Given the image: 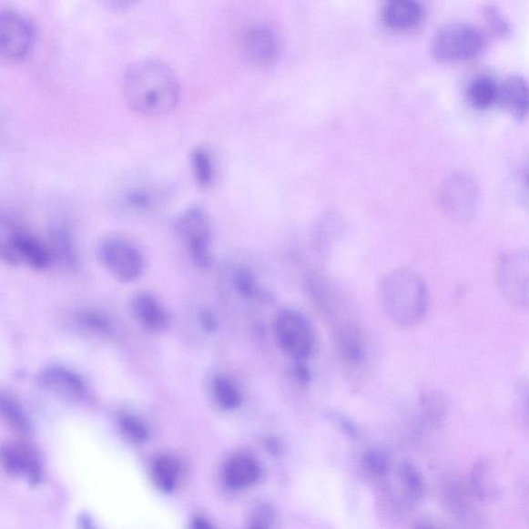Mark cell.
I'll return each mask as SVG.
<instances>
[{
  "label": "cell",
  "mask_w": 529,
  "mask_h": 529,
  "mask_svg": "<svg viewBox=\"0 0 529 529\" xmlns=\"http://www.w3.org/2000/svg\"><path fill=\"white\" fill-rule=\"evenodd\" d=\"M118 425L122 434L134 443L141 444L149 440V429L144 422L129 412H120Z\"/></svg>",
  "instance_id": "cell-26"
},
{
  "label": "cell",
  "mask_w": 529,
  "mask_h": 529,
  "mask_svg": "<svg viewBox=\"0 0 529 529\" xmlns=\"http://www.w3.org/2000/svg\"><path fill=\"white\" fill-rule=\"evenodd\" d=\"M176 229L187 244L196 264L209 266L211 260V224L209 214L201 207H190L176 220Z\"/></svg>",
  "instance_id": "cell-7"
},
{
  "label": "cell",
  "mask_w": 529,
  "mask_h": 529,
  "mask_svg": "<svg viewBox=\"0 0 529 529\" xmlns=\"http://www.w3.org/2000/svg\"><path fill=\"white\" fill-rule=\"evenodd\" d=\"M97 256L106 270L120 280L132 281L142 273L141 252L122 238H106L98 244Z\"/></svg>",
  "instance_id": "cell-8"
},
{
  "label": "cell",
  "mask_w": 529,
  "mask_h": 529,
  "mask_svg": "<svg viewBox=\"0 0 529 529\" xmlns=\"http://www.w3.org/2000/svg\"><path fill=\"white\" fill-rule=\"evenodd\" d=\"M488 467L485 464H480L478 470L474 472L473 483L474 489L483 496L490 494L489 490L492 489V482L489 481Z\"/></svg>",
  "instance_id": "cell-32"
},
{
  "label": "cell",
  "mask_w": 529,
  "mask_h": 529,
  "mask_svg": "<svg viewBox=\"0 0 529 529\" xmlns=\"http://www.w3.org/2000/svg\"><path fill=\"white\" fill-rule=\"evenodd\" d=\"M419 529H436V528H434L432 526H422Z\"/></svg>",
  "instance_id": "cell-35"
},
{
  "label": "cell",
  "mask_w": 529,
  "mask_h": 529,
  "mask_svg": "<svg viewBox=\"0 0 529 529\" xmlns=\"http://www.w3.org/2000/svg\"><path fill=\"white\" fill-rule=\"evenodd\" d=\"M127 101L147 117H163L178 106L181 88L178 76L163 60L147 58L127 68L124 79Z\"/></svg>",
  "instance_id": "cell-1"
},
{
  "label": "cell",
  "mask_w": 529,
  "mask_h": 529,
  "mask_svg": "<svg viewBox=\"0 0 529 529\" xmlns=\"http://www.w3.org/2000/svg\"><path fill=\"white\" fill-rule=\"evenodd\" d=\"M126 204L134 209H148L156 201V191L147 187H133L125 191Z\"/></svg>",
  "instance_id": "cell-28"
},
{
  "label": "cell",
  "mask_w": 529,
  "mask_h": 529,
  "mask_svg": "<svg viewBox=\"0 0 529 529\" xmlns=\"http://www.w3.org/2000/svg\"><path fill=\"white\" fill-rule=\"evenodd\" d=\"M364 464L368 473L374 477H382L388 471V458L380 450H371L367 452L364 456Z\"/></svg>",
  "instance_id": "cell-31"
},
{
  "label": "cell",
  "mask_w": 529,
  "mask_h": 529,
  "mask_svg": "<svg viewBox=\"0 0 529 529\" xmlns=\"http://www.w3.org/2000/svg\"><path fill=\"white\" fill-rule=\"evenodd\" d=\"M179 464L171 456L158 457L152 467L153 481L159 490L170 493L178 486L179 479Z\"/></svg>",
  "instance_id": "cell-20"
},
{
  "label": "cell",
  "mask_w": 529,
  "mask_h": 529,
  "mask_svg": "<svg viewBox=\"0 0 529 529\" xmlns=\"http://www.w3.org/2000/svg\"><path fill=\"white\" fill-rule=\"evenodd\" d=\"M191 166L197 182L202 188H209L216 178V165L212 153L205 148H197L191 155Z\"/></svg>",
  "instance_id": "cell-22"
},
{
  "label": "cell",
  "mask_w": 529,
  "mask_h": 529,
  "mask_svg": "<svg viewBox=\"0 0 529 529\" xmlns=\"http://www.w3.org/2000/svg\"><path fill=\"white\" fill-rule=\"evenodd\" d=\"M260 477L259 463L254 458L238 455L229 460L224 470L226 485L234 490L254 486Z\"/></svg>",
  "instance_id": "cell-15"
},
{
  "label": "cell",
  "mask_w": 529,
  "mask_h": 529,
  "mask_svg": "<svg viewBox=\"0 0 529 529\" xmlns=\"http://www.w3.org/2000/svg\"><path fill=\"white\" fill-rule=\"evenodd\" d=\"M442 209L447 217L458 224L471 222L479 209L480 189L471 175L452 174L443 183L440 195Z\"/></svg>",
  "instance_id": "cell-5"
},
{
  "label": "cell",
  "mask_w": 529,
  "mask_h": 529,
  "mask_svg": "<svg viewBox=\"0 0 529 529\" xmlns=\"http://www.w3.org/2000/svg\"><path fill=\"white\" fill-rule=\"evenodd\" d=\"M213 395L219 408L225 411H234L242 402L240 391L231 380L224 377H219L213 381Z\"/></svg>",
  "instance_id": "cell-23"
},
{
  "label": "cell",
  "mask_w": 529,
  "mask_h": 529,
  "mask_svg": "<svg viewBox=\"0 0 529 529\" xmlns=\"http://www.w3.org/2000/svg\"><path fill=\"white\" fill-rule=\"evenodd\" d=\"M420 409L428 421L440 424L446 419L448 404L446 398L438 391H428L421 395Z\"/></svg>",
  "instance_id": "cell-24"
},
{
  "label": "cell",
  "mask_w": 529,
  "mask_h": 529,
  "mask_svg": "<svg viewBox=\"0 0 529 529\" xmlns=\"http://www.w3.org/2000/svg\"><path fill=\"white\" fill-rule=\"evenodd\" d=\"M80 529H98L95 521L87 515V514H82L79 519Z\"/></svg>",
  "instance_id": "cell-34"
},
{
  "label": "cell",
  "mask_w": 529,
  "mask_h": 529,
  "mask_svg": "<svg viewBox=\"0 0 529 529\" xmlns=\"http://www.w3.org/2000/svg\"><path fill=\"white\" fill-rule=\"evenodd\" d=\"M38 381L50 393L68 402H83L89 395L86 381L78 372L64 365L46 367Z\"/></svg>",
  "instance_id": "cell-11"
},
{
  "label": "cell",
  "mask_w": 529,
  "mask_h": 529,
  "mask_svg": "<svg viewBox=\"0 0 529 529\" xmlns=\"http://www.w3.org/2000/svg\"><path fill=\"white\" fill-rule=\"evenodd\" d=\"M35 30L32 22L15 10H0V56L21 58L32 48Z\"/></svg>",
  "instance_id": "cell-9"
},
{
  "label": "cell",
  "mask_w": 529,
  "mask_h": 529,
  "mask_svg": "<svg viewBox=\"0 0 529 529\" xmlns=\"http://www.w3.org/2000/svg\"><path fill=\"white\" fill-rule=\"evenodd\" d=\"M0 464L15 477L36 484L42 479L40 459L25 444L7 443L0 446Z\"/></svg>",
  "instance_id": "cell-12"
},
{
  "label": "cell",
  "mask_w": 529,
  "mask_h": 529,
  "mask_svg": "<svg viewBox=\"0 0 529 529\" xmlns=\"http://www.w3.org/2000/svg\"><path fill=\"white\" fill-rule=\"evenodd\" d=\"M483 16L492 32L498 36H508L512 34L513 25L505 16L501 7L494 4H487L483 7Z\"/></svg>",
  "instance_id": "cell-27"
},
{
  "label": "cell",
  "mask_w": 529,
  "mask_h": 529,
  "mask_svg": "<svg viewBox=\"0 0 529 529\" xmlns=\"http://www.w3.org/2000/svg\"><path fill=\"white\" fill-rule=\"evenodd\" d=\"M424 18V6L415 0H392L383 5L381 10L382 22L396 32L415 29Z\"/></svg>",
  "instance_id": "cell-13"
},
{
  "label": "cell",
  "mask_w": 529,
  "mask_h": 529,
  "mask_svg": "<svg viewBox=\"0 0 529 529\" xmlns=\"http://www.w3.org/2000/svg\"><path fill=\"white\" fill-rule=\"evenodd\" d=\"M190 529H216L213 525L209 523V520L205 519L202 516H198L193 520L191 523Z\"/></svg>",
  "instance_id": "cell-33"
},
{
  "label": "cell",
  "mask_w": 529,
  "mask_h": 529,
  "mask_svg": "<svg viewBox=\"0 0 529 529\" xmlns=\"http://www.w3.org/2000/svg\"><path fill=\"white\" fill-rule=\"evenodd\" d=\"M275 512L271 505L259 504L252 509L248 524V529H273Z\"/></svg>",
  "instance_id": "cell-29"
},
{
  "label": "cell",
  "mask_w": 529,
  "mask_h": 529,
  "mask_svg": "<svg viewBox=\"0 0 529 529\" xmlns=\"http://www.w3.org/2000/svg\"><path fill=\"white\" fill-rule=\"evenodd\" d=\"M16 248L20 262H25L36 270H45L51 265L52 255L45 245L34 236L19 231Z\"/></svg>",
  "instance_id": "cell-17"
},
{
  "label": "cell",
  "mask_w": 529,
  "mask_h": 529,
  "mask_svg": "<svg viewBox=\"0 0 529 529\" xmlns=\"http://www.w3.org/2000/svg\"><path fill=\"white\" fill-rule=\"evenodd\" d=\"M398 475H400L406 494L412 501H419L423 497L425 493L424 481L415 465L408 462L402 463L398 469Z\"/></svg>",
  "instance_id": "cell-25"
},
{
  "label": "cell",
  "mask_w": 529,
  "mask_h": 529,
  "mask_svg": "<svg viewBox=\"0 0 529 529\" xmlns=\"http://www.w3.org/2000/svg\"><path fill=\"white\" fill-rule=\"evenodd\" d=\"M378 296L382 311L398 327L418 325L428 311L426 282L410 268H395L383 273L378 283Z\"/></svg>",
  "instance_id": "cell-2"
},
{
  "label": "cell",
  "mask_w": 529,
  "mask_h": 529,
  "mask_svg": "<svg viewBox=\"0 0 529 529\" xmlns=\"http://www.w3.org/2000/svg\"><path fill=\"white\" fill-rule=\"evenodd\" d=\"M241 51L250 66L260 68L270 66L280 56L279 37L271 27L257 23L245 29Z\"/></svg>",
  "instance_id": "cell-10"
},
{
  "label": "cell",
  "mask_w": 529,
  "mask_h": 529,
  "mask_svg": "<svg viewBox=\"0 0 529 529\" xmlns=\"http://www.w3.org/2000/svg\"><path fill=\"white\" fill-rule=\"evenodd\" d=\"M53 248L55 254L59 256L67 265H73L76 262V256L73 249L71 238L64 231L57 229L52 233Z\"/></svg>",
  "instance_id": "cell-30"
},
{
  "label": "cell",
  "mask_w": 529,
  "mask_h": 529,
  "mask_svg": "<svg viewBox=\"0 0 529 529\" xmlns=\"http://www.w3.org/2000/svg\"><path fill=\"white\" fill-rule=\"evenodd\" d=\"M20 229L0 214V260L10 265L20 263L16 242Z\"/></svg>",
  "instance_id": "cell-21"
},
{
  "label": "cell",
  "mask_w": 529,
  "mask_h": 529,
  "mask_svg": "<svg viewBox=\"0 0 529 529\" xmlns=\"http://www.w3.org/2000/svg\"><path fill=\"white\" fill-rule=\"evenodd\" d=\"M496 285L505 301L518 309L528 308L529 257L525 249L504 252L497 260Z\"/></svg>",
  "instance_id": "cell-4"
},
{
  "label": "cell",
  "mask_w": 529,
  "mask_h": 529,
  "mask_svg": "<svg viewBox=\"0 0 529 529\" xmlns=\"http://www.w3.org/2000/svg\"><path fill=\"white\" fill-rule=\"evenodd\" d=\"M136 318L152 332H162L168 326V317L163 306L149 294L136 296L133 303Z\"/></svg>",
  "instance_id": "cell-16"
},
{
  "label": "cell",
  "mask_w": 529,
  "mask_h": 529,
  "mask_svg": "<svg viewBox=\"0 0 529 529\" xmlns=\"http://www.w3.org/2000/svg\"><path fill=\"white\" fill-rule=\"evenodd\" d=\"M465 95L473 108L488 109L497 103L498 82L488 75L475 76L467 86Z\"/></svg>",
  "instance_id": "cell-18"
},
{
  "label": "cell",
  "mask_w": 529,
  "mask_h": 529,
  "mask_svg": "<svg viewBox=\"0 0 529 529\" xmlns=\"http://www.w3.org/2000/svg\"><path fill=\"white\" fill-rule=\"evenodd\" d=\"M497 103L514 117L524 119L528 113V87L523 76L511 75L498 83Z\"/></svg>",
  "instance_id": "cell-14"
},
{
  "label": "cell",
  "mask_w": 529,
  "mask_h": 529,
  "mask_svg": "<svg viewBox=\"0 0 529 529\" xmlns=\"http://www.w3.org/2000/svg\"><path fill=\"white\" fill-rule=\"evenodd\" d=\"M0 418L18 433L29 434L32 432L25 410L16 398L3 390H0Z\"/></svg>",
  "instance_id": "cell-19"
},
{
  "label": "cell",
  "mask_w": 529,
  "mask_h": 529,
  "mask_svg": "<svg viewBox=\"0 0 529 529\" xmlns=\"http://www.w3.org/2000/svg\"><path fill=\"white\" fill-rule=\"evenodd\" d=\"M275 334L283 351L298 361L308 359L316 346L312 326L308 318L294 310H286L275 321Z\"/></svg>",
  "instance_id": "cell-6"
},
{
  "label": "cell",
  "mask_w": 529,
  "mask_h": 529,
  "mask_svg": "<svg viewBox=\"0 0 529 529\" xmlns=\"http://www.w3.org/2000/svg\"><path fill=\"white\" fill-rule=\"evenodd\" d=\"M486 46L482 30L466 22L443 26L432 37V57L442 64L464 63L479 56Z\"/></svg>",
  "instance_id": "cell-3"
}]
</instances>
